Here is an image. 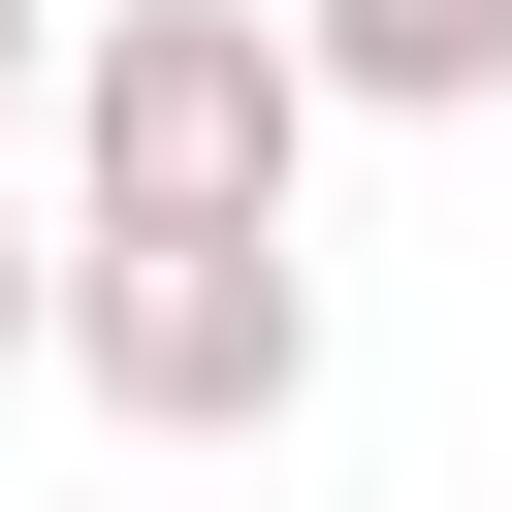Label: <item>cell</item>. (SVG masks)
Segmentation results:
<instances>
[{
    "instance_id": "obj_5",
    "label": "cell",
    "mask_w": 512,
    "mask_h": 512,
    "mask_svg": "<svg viewBox=\"0 0 512 512\" xmlns=\"http://www.w3.org/2000/svg\"><path fill=\"white\" fill-rule=\"evenodd\" d=\"M32 96H64V0H0V128H32Z\"/></svg>"
},
{
    "instance_id": "obj_3",
    "label": "cell",
    "mask_w": 512,
    "mask_h": 512,
    "mask_svg": "<svg viewBox=\"0 0 512 512\" xmlns=\"http://www.w3.org/2000/svg\"><path fill=\"white\" fill-rule=\"evenodd\" d=\"M320 128H512V0H288Z\"/></svg>"
},
{
    "instance_id": "obj_2",
    "label": "cell",
    "mask_w": 512,
    "mask_h": 512,
    "mask_svg": "<svg viewBox=\"0 0 512 512\" xmlns=\"http://www.w3.org/2000/svg\"><path fill=\"white\" fill-rule=\"evenodd\" d=\"M64 384L128 448H288L320 416V256H96L64 224Z\"/></svg>"
},
{
    "instance_id": "obj_1",
    "label": "cell",
    "mask_w": 512,
    "mask_h": 512,
    "mask_svg": "<svg viewBox=\"0 0 512 512\" xmlns=\"http://www.w3.org/2000/svg\"><path fill=\"white\" fill-rule=\"evenodd\" d=\"M288 192H320L288 0H96L64 32V224L96 256H288Z\"/></svg>"
},
{
    "instance_id": "obj_4",
    "label": "cell",
    "mask_w": 512,
    "mask_h": 512,
    "mask_svg": "<svg viewBox=\"0 0 512 512\" xmlns=\"http://www.w3.org/2000/svg\"><path fill=\"white\" fill-rule=\"evenodd\" d=\"M0 384H64V256H32V224H0Z\"/></svg>"
}]
</instances>
